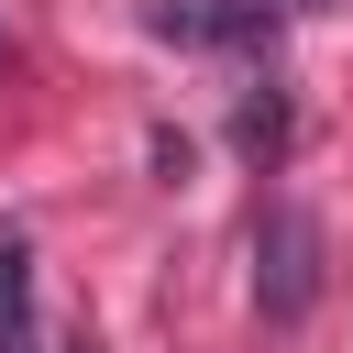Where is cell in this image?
I'll use <instances>...</instances> for the list:
<instances>
[{
  "label": "cell",
  "mask_w": 353,
  "mask_h": 353,
  "mask_svg": "<svg viewBox=\"0 0 353 353\" xmlns=\"http://www.w3.org/2000/svg\"><path fill=\"white\" fill-rule=\"evenodd\" d=\"M309 298H320V221L298 199H276L265 232H254V309L265 320H309Z\"/></svg>",
  "instance_id": "cell-1"
},
{
  "label": "cell",
  "mask_w": 353,
  "mask_h": 353,
  "mask_svg": "<svg viewBox=\"0 0 353 353\" xmlns=\"http://www.w3.org/2000/svg\"><path fill=\"white\" fill-rule=\"evenodd\" d=\"M165 44H221V55H265L276 44V0H154Z\"/></svg>",
  "instance_id": "cell-2"
},
{
  "label": "cell",
  "mask_w": 353,
  "mask_h": 353,
  "mask_svg": "<svg viewBox=\"0 0 353 353\" xmlns=\"http://www.w3.org/2000/svg\"><path fill=\"white\" fill-rule=\"evenodd\" d=\"M0 353H44V331H33V254L0 232Z\"/></svg>",
  "instance_id": "cell-3"
},
{
  "label": "cell",
  "mask_w": 353,
  "mask_h": 353,
  "mask_svg": "<svg viewBox=\"0 0 353 353\" xmlns=\"http://www.w3.org/2000/svg\"><path fill=\"white\" fill-rule=\"evenodd\" d=\"M232 132H243V154H254V165H276V143H287V99H276V88H265V99H243V121H232Z\"/></svg>",
  "instance_id": "cell-4"
},
{
  "label": "cell",
  "mask_w": 353,
  "mask_h": 353,
  "mask_svg": "<svg viewBox=\"0 0 353 353\" xmlns=\"http://www.w3.org/2000/svg\"><path fill=\"white\" fill-rule=\"evenodd\" d=\"M77 353H99V342H77Z\"/></svg>",
  "instance_id": "cell-5"
}]
</instances>
